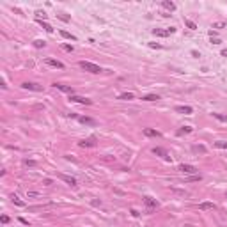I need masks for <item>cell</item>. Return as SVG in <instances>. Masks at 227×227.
I'll return each instance as SVG.
<instances>
[{
    "label": "cell",
    "instance_id": "6da1fadb",
    "mask_svg": "<svg viewBox=\"0 0 227 227\" xmlns=\"http://www.w3.org/2000/svg\"><path fill=\"white\" fill-rule=\"evenodd\" d=\"M80 67H82V69H85V71H89V73H94V75H98V73H101V71H103L98 64L87 62V60H82V62H80Z\"/></svg>",
    "mask_w": 227,
    "mask_h": 227
},
{
    "label": "cell",
    "instance_id": "7a4b0ae2",
    "mask_svg": "<svg viewBox=\"0 0 227 227\" xmlns=\"http://www.w3.org/2000/svg\"><path fill=\"white\" fill-rule=\"evenodd\" d=\"M151 32H153V36H158V37H167V36L174 34V32H176V29H174V27H170V29H167V30H162V29H153Z\"/></svg>",
    "mask_w": 227,
    "mask_h": 227
},
{
    "label": "cell",
    "instance_id": "3957f363",
    "mask_svg": "<svg viewBox=\"0 0 227 227\" xmlns=\"http://www.w3.org/2000/svg\"><path fill=\"white\" fill-rule=\"evenodd\" d=\"M177 169H179L181 172H183V174H192V176L199 172V169H197V167H193V165H188V163H181Z\"/></svg>",
    "mask_w": 227,
    "mask_h": 227
},
{
    "label": "cell",
    "instance_id": "277c9868",
    "mask_svg": "<svg viewBox=\"0 0 227 227\" xmlns=\"http://www.w3.org/2000/svg\"><path fill=\"white\" fill-rule=\"evenodd\" d=\"M69 101H75V103H82V105H92V99L89 98H83V96H69Z\"/></svg>",
    "mask_w": 227,
    "mask_h": 227
},
{
    "label": "cell",
    "instance_id": "5b68a950",
    "mask_svg": "<svg viewBox=\"0 0 227 227\" xmlns=\"http://www.w3.org/2000/svg\"><path fill=\"white\" fill-rule=\"evenodd\" d=\"M80 147H94L96 146V137H89V139H83L78 142Z\"/></svg>",
    "mask_w": 227,
    "mask_h": 227
},
{
    "label": "cell",
    "instance_id": "8992f818",
    "mask_svg": "<svg viewBox=\"0 0 227 227\" xmlns=\"http://www.w3.org/2000/svg\"><path fill=\"white\" fill-rule=\"evenodd\" d=\"M153 153L156 154V156H162L163 160H167V162H170V156H169V153L163 149V147H153Z\"/></svg>",
    "mask_w": 227,
    "mask_h": 227
},
{
    "label": "cell",
    "instance_id": "52a82bcc",
    "mask_svg": "<svg viewBox=\"0 0 227 227\" xmlns=\"http://www.w3.org/2000/svg\"><path fill=\"white\" fill-rule=\"evenodd\" d=\"M53 87L57 89V90H62V92H67L69 96H73V87H69V85H64V83H53Z\"/></svg>",
    "mask_w": 227,
    "mask_h": 227
},
{
    "label": "cell",
    "instance_id": "ba28073f",
    "mask_svg": "<svg viewBox=\"0 0 227 227\" xmlns=\"http://www.w3.org/2000/svg\"><path fill=\"white\" fill-rule=\"evenodd\" d=\"M144 204H146V208H147L149 211L156 209V206H158V202H156L154 199H151V197H144Z\"/></svg>",
    "mask_w": 227,
    "mask_h": 227
},
{
    "label": "cell",
    "instance_id": "9c48e42d",
    "mask_svg": "<svg viewBox=\"0 0 227 227\" xmlns=\"http://www.w3.org/2000/svg\"><path fill=\"white\" fill-rule=\"evenodd\" d=\"M215 208H216L215 202H208V200L199 204V209H200V211H209V209H215Z\"/></svg>",
    "mask_w": 227,
    "mask_h": 227
},
{
    "label": "cell",
    "instance_id": "30bf717a",
    "mask_svg": "<svg viewBox=\"0 0 227 227\" xmlns=\"http://www.w3.org/2000/svg\"><path fill=\"white\" fill-rule=\"evenodd\" d=\"M60 179L64 181V183H67L69 186H76V179L73 176H66V174H60Z\"/></svg>",
    "mask_w": 227,
    "mask_h": 227
},
{
    "label": "cell",
    "instance_id": "8fae6325",
    "mask_svg": "<svg viewBox=\"0 0 227 227\" xmlns=\"http://www.w3.org/2000/svg\"><path fill=\"white\" fill-rule=\"evenodd\" d=\"M48 66H52V67H57V69H64V64L60 62V60H55V59H46L44 60Z\"/></svg>",
    "mask_w": 227,
    "mask_h": 227
},
{
    "label": "cell",
    "instance_id": "7c38bea8",
    "mask_svg": "<svg viewBox=\"0 0 227 227\" xmlns=\"http://www.w3.org/2000/svg\"><path fill=\"white\" fill-rule=\"evenodd\" d=\"M21 87H23V89H29V90H37V92L41 90V87H39L37 83H34V82H23V83H21Z\"/></svg>",
    "mask_w": 227,
    "mask_h": 227
},
{
    "label": "cell",
    "instance_id": "4fadbf2b",
    "mask_svg": "<svg viewBox=\"0 0 227 227\" xmlns=\"http://www.w3.org/2000/svg\"><path fill=\"white\" fill-rule=\"evenodd\" d=\"M144 135L146 137H162V133L158 130H153V128H144Z\"/></svg>",
    "mask_w": 227,
    "mask_h": 227
},
{
    "label": "cell",
    "instance_id": "5bb4252c",
    "mask_svg": "<svg viewBox=\"0 0 227 227\" xmlns=\"http://www.w3.org/2000/svg\"><path fill=\"white\" fill-rule=\"evenodd\" d=\"M78 121H80L82 124H89V126H94V124H96V121H94L92 117H87V116H78Z\"/></svg>",
    "mask_w": 227,
    "mask_h": 227
},
{
    "label": "cell",
    "instance_id": "9a60e30c",
    "mask_svg": "<svg viewBox=\"0 0 227 227\" xmlns=\"http://www.w3.org/2000/svg\"><path fill=\"white\" fill-rule=\"evenodd\" d=\"M176 112H179V114H192L193 108L188 106V105H179V106H176Z\"/></svg>",
    "mask_w": 227,
    "mask_h": 227
},
{
    "label": "cell",
    "instance_id": "2e32d148",
    "mask_svg": "<svg viewBox=\"0 0 227 227\" xmlns=\"http://www.w3.org/2000/svg\"><path fill=\"white\" fill-rule=\"evenodd\" d=\"M192 131H193L192 126H183V128H179V130L176 131V135H177V137H181V135H186V133H192Z\"/></svg>",
    "mask_w": 227,
    "mask_h": 227
},
{
    "label": "cell",
    "instance_id": "e0dca14e",
    "mask_svg": "<svg viewBox=\"0 0 227 227\" xmlns=\"http://www.w3.org/2000/svg\"><path fill=\"white\" fill-rule=\"evenodd\" d=\"M162 6H163V9H167V11H176V4L174 2H170V0H163L162 2Z\"/></svg>",
    "mask_w": 227,
    "mask_h": 227
},
{
    "label": "cell",
    "instance_id": "ac0fdd59",
    "mask_svg": "<svg viewBox=\"0 0 227 227\" xmlns=\"http://www.w3.org/2000/svg\"><path fill=\"white\" fill-rule=\"evenodd\" d=\"M37 23H39V25H41V27H43L44 30H46V32H50V34L53 32V27H52V25H48V23H46V21H44V20H37Z\"/></svg>",
    "mask_w": 227,
    "mask_h": 227
},
{
    "label": "cell",
    "instance_id": "d6986e66",
    "mask_svg": "<svg viewBox=\"0 0 227 227\" xmlns=\"http://www.w3.org/2000/svg\"><path fill=\"white\" fill-rule=\"evenodd\" d=\"M11 200H13V202L16 204V206H20V208H23V206H25V202H23V200H21V199H20L18 195H14V193L11 195Z\"/></svg>",
    "mask_w": 227,
    "mask_h": 227
},
{
    "label": "cell",
    "instance_id": "ffe728a7",
    "mask_svg": "<svg viewBox=\"0 0 227 227\" xmlns=\"http://www.w3.org/2000/svg\"><path fill=\"white\" fill-rule=\"evenodd\" d=\"M60 36L66 37V39H71V41H76V36H73L71 32H67V30H60Z\"/></svg>",
    "mask_w": 227,
    "mask_h": 227
},
{
    "label": "cell",
    "instance_id": "44dd1931",
    "mask_svg": "<svg viewBox=\"0 0 227 227\" xmlns=\"http://www.w3.org/2000/svg\"><path fill=\"white\" fill-rule=\"evenodd\" d=\"M142 99L144 101H158L160 96H158V94H147V96H142Z\"/></svg>",
    "mask_w": 227,
    "mask_h": 227
},
{
    "label": "cell",
    "instance_id": "7402d4cb",
    "mask_svg": "<svg viewBox=\"0 0 227 227\" xmlns=\"http://www.w3.org/2000/svg\"><path fill=\"white\" fill-rule=\"evenodd\" d=\"M135 96H133V92H123L121 96H119V99H124V101H130V99H133Z\"/></svg>",
    "mask_w": 227,
    "mask_h": 227
},
{
    "label": "cell",
    "instance_id": "603a6c76",
    "mask_svg": "<svg viewBox=\"0 0 227 227\" xmlns=\"http://www.w3.org/2000/svg\"><path fill=\"white\" fill-rule=\"evenodd\" d=\"M34 46H36V48H44V46H46V41H43V39H36V41H34Z\"/></svg>",
    "mask_w": 227,
    "mask_h": 227
},
{
    "label": "cell",
    "instance_id": "cb8c5ba5",
    "mask_svg": "<svg viewBox=\"0 0 227 227\" xmlns=\"http://www.w3.org/2000/svg\"><path fill=\"white\" fill-rule=\"evenodd\" d=\"M185 25H186V27H188L190 30H197V25L193 23V21H192V20H185Z\"/></svg>",
    "mask_w": 227,
    "mask_h": 227
},
{
    "label": "cell",
    "instance_id": "d4e9b609",
    "mask_svg": "<svg viewBox=\"0 0 227 227\" xmlns=\"http://www.w3.org/2000/svg\"><path fill=\"white\" fill-rule=\"evenodd\" d=\"M215 147H218V149H227V142H225V140H218V142H215Z\"/></svg>",
    "mask_w": 227,
    "mask_h": 227
},
{
    "label": "cell",
    "instance_id": "484cf974",
    "mask_svg": "<svg viewBox=\"0 0 227 227\" xmlns=\"http://www.w3.org/2000/svg\"><path fill=\"white\" fill-rule=\"evenodd\" d=\"M46 18V13L44 11H36V20H44Z\"/></svg>",
    "mask_w": 227,
    "mask_h": 227
},
{
    "label": "cell",
    "instance_id": "4316f807",
    "mask_svg": "<svg viewBox=\"0 0 227 227\" xmlns=\"http://www.w3.org/2000/svg\"><path fill=\"white\" fill-rule=\"evenodd\" d=\"M213 117H215V119H218V121L227 123V116H222V114H213Z\"/></svg>",
    "mask_w": 227,
    "mask_h": 227
},
{
    "label": "cell",
    "instance_id": "83f0119b",
    "mask_svg": "<svg viewBox=\"0 0 227 227\" xmlns=\"http://www.w3.org/2000/svg\"><path fill=\"white\" fill-rule=\"evenodd\" d=\"M60 48H62V50H66V52H73V50H75V48L71 46V44H66V43H62V44H60Z\"/></svg>",
    "mask_w": 227,
    "mask_h": 227
},
{
    "label": "cell",
    "instance_id": "f1b7e54d",
    "mask_svg": "<svg viewBox=\"0 0 227 227\" xmlns=\"http://www.w3.org/2000/svg\"><path fill=\"white\" fill-rule=\"evenodd\" d=\"M195 153H206V147H204V146H193L192 147Z\"/></svg>",
    "mask_w": 227,
    "mask_h": 227
},
{
    "label": "cell",
    "instance_id": "f546056e",
    "mask_svg": "<svg viewBox=\"0 0 227 227\" xmlns=\"http://www.w3.org/2000/svg\"><path fill=\"white\" fill-rule=\"evenodd\" d=\"M200 179H202V176H200V174H193V176H192V177H188L186 181L190 183V181H200Z\"/></svg>",
    "mask_w": 227,
    "mask_h": 227
},
{
    "label": "cell",
    "instance_id": "4dcf8cb0",
    "mask_svg": "<svg viewBox=\"0 0 227 227\" xmlns=\"http://www.w3.org/2000/svg\"><path fill=\"white\" fill-rule=\"evenodd\" d=\"M225 27V23L223 21H218V23H213V29H223Z\"/></svg>",
    "mask_w": 227,
    "mask_h": 227
},
{
    "label": "cell",
    "instance_id": "1f68e13d",
    "mask_svg": "<svg viewBox=\"0 0 227 227\" xmlns=\"http://www.w3.org/2000/svg\"><path fill=\"white\" fill-rule=\"evenodd\" d=\"M57 18H60L62 21H69V20H71L69 16H66V14H57Z\"/></svg>",
    "mask_w": 227,
    "mask_h": 227
},
{
    "label": "cell",
    "instance_id": "d6a6232c",
    "mask_svg": "<svg viewBox=\"0 0 227 227\" xmlns=\"http://www.w3.org/2000/svg\"><path fill=\"white\" fill-rule=\"evenodd\" d=\"M149 46H151V48H156V50H160L162 44H158V43H149Z\"/></svg>",
    "mask_w": 227,
    "mask_h": 227
},
{
    "label": "cell",
    "instance_id": "836d02e7",
    "mask_svg": "<svg viewBox=\"0 0 227 227\" xmlns=\"http://www.w3.org/2000/svg\"><path fill=\"white\" fill-rule=\"evenodd\" d=\"M0 220H2V223H7V222H9L11 218H9L7 215H2V216H0Z\"/></svg>",
    "mask_w": 227,
    "mask_h": 227
},
{
    "label": "cell",
    "instance_id": "e575fe53",
    "mask_svg": "<svg viewBox=\"0 0 227 227\" xmlns=\"http://www.w3.org/2000/svg\"><path fill=\"white\" fill-rule=\"evenodd\" d=\"M23 163H25V165H29V167H34V165H36V162H34V160H25Z\"/></svg>",
    "mask_w": 227,
    "mask_h": 227
},
{
    "label": "cell",
    "instance_id": "d590c367",
    "mask_svg": "<svg viewBox=\"0 0 227 227\" xmlns=\"http://www.w3.org/2000/svg\"><path fill=\"white\" fill-rule=\"evenodd\" d=\"M211 43H213V44H220V39H218V37H211Z\"/></svg>",
    "mask_w": 227,
    "mask_h": 227
},
{
    "label": "cell",
    "instance_id": "8d00e7d4",
    "mask_svg": "<svg viewBox=\"0 0 227 227\" xmlns=\"http://www.w3.org/2000/svg\"><path fill=\"white\" fill-rule=\"evenodd\" d=\"M192 55H193V57H197V59L200 57V53H199V52H195V50H192Z\"/></svg>",
    "mask_w": 227,
    "mask_h": 227
},
{
    "label": "cell",
    "instance_id": "74e56055",
    "mask_svg": "<svg viewBox=\"0 0 227 227\" xmlns=\"http://www.w3.org/2000/svg\"><path fill=\"white\" fill-rule=\"evenodd\" d=\"M220 55H222V57H227V48H223V50L220 52Z\"/></svg>",
    "mask_w": 227,
    "mask_h": 227
},
{
    "label": "cell",
    "instance_id": "f35d334b",
    "mask_svg": "<svg viewBox=\"0 0 227 227\" xmlns=\"http://www.w3.org/2000/svg\"><path fill=\"white\" fill-rule=\"evenodd\" d=\"M225 197H227V193H225Z\"/></svg>",
    "mask_w": 227,
    "mask_h": 227
}]
</instances>
